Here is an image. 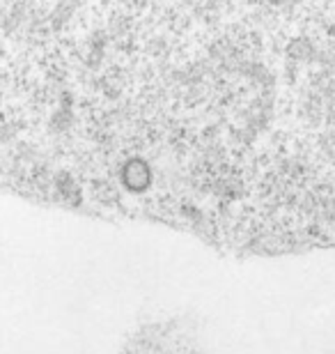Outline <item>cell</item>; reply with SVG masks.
Returning <instances> with one entry per match:
<instances>
[]
</instances>
